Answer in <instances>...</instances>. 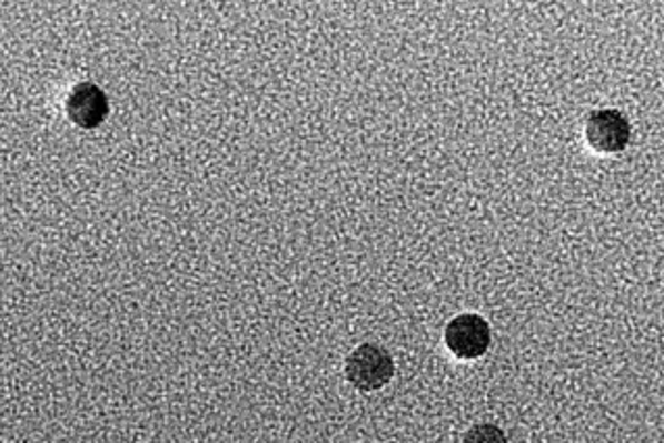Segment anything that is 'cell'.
<instances>
[{"instance_id": "6da1fadb", "label": "cell", "mask_w": 664, "mask_h": 443, "mask_svg": "<svg viewBox=\"0 0 664 443\" xmlns=\"http://www.w3.org/2000/svg\"><path fill=\"white\" fill-rule=\"evenodd\" d=\"M346 377L360 392L381 390L394 377V361L381 345H358L346 359Z\"/></svg>"}, {"instance_id": "7a4b0ae2", "label": "cell", "mask_w": 664, "mask_h": 443, "mask_svg": "<svg viewBox=\"0 0 664 443\" xmlns=\"http://www.w3.org/2000/svg\"><path fill=\"white\" fill-rule=\"evenodd\" d=\"M492 329L479 314H458L446 328V345L456 359L473 361L487 352Z\"/></svg>"}, {"instance_id": "3957f363", "label": "cell", "mask_w": 664, "mask_h": 443, "mask_svg": "<svg viewBox=\"0 0 664 443\" xmlns=\"http://www.w3.org/2000/svg\"><path fill=\"white\" fill-rule=\"evenodd\" d=\"M587 144L602 154L623 152L632 140V125L627 117L616 109H599L585 121Z\"/></svg>"}, {"instance_id": "277c9868", "label": "cell", "mask_w": 664, "mask_h": 443, "mask_svg": "<svg viewBox=\"0 0 664 443\" xmlns=\"http://www.w3.org/2000/svg\"><path fill=\"white\" fill-rule=\"evenodd\" d=\"M67 115L83 130H95L109 115V99L97 83H80L67 99Z\"/></svg>"}, {"instance_id": "5b68a950", "label": "cell", "mask_w": 664, "mask_h": 443, "mask_svg": "<svg viewBox=\"0 0 664 443\" xmlns=\"http://www.w3.org/2000/svg\"><path fill=\"white\" fill-rule=\"evenodd\" d=\"M463 443H508V440L503 429L496 425H475L465 433Z\"/></svg>"}]
</instances>
